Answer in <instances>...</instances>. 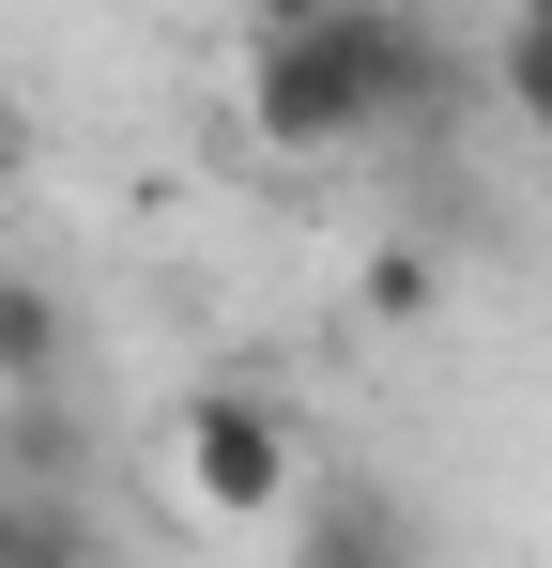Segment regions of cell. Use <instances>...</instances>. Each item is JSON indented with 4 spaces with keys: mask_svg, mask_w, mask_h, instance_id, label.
<instances>
[{
    "mask_svg": "<svg viewBox=\"0 0 552 568\" xmlns=\"http://www.w3.org/2000/svg\"><path fill=\"white\" fill-rule=\"evenodd\" d=\"M430 93H446V62H430V31H415L399 0L292 16V31L246 47V123H262V154H354L384 123H415Z\"/></svg>",
    "mask_w": 552,
    "mask_h": 568,
    "instance_id": "6da1fadb",
    "label": "cell"
},
{
    "mask_svg": "<svg viewBox=\"0 0 552 568\" xmlns=\"http://www.w3.org/2000/svg\"><path fill=\"white\" fill-rule=\"evenodd\" d=\"M170 462H184V507L200 523H276L307 491V446H292V399L276 384H200L184 430H170Z\"/></svg>",
    "mask_w": 552,
    "mask_h": 568,
    "instance_id": "7a4b0ae2",
    "label": "cell"
},
{
    "mask_svg": "<svg viewBox=\"0 0 552 568\" xmlns=\"http://www.w3.org/2000/svg\"><path fill=\"white\" fill-rule=\"evenodd\" d=\"M292 568H430V523L384 476H307L292 491Z\"/></svg>",
    "mask_w": 552,
    "mask_h": 568,
    "instance_id": "3957f363",
    "label": "cell"
},
{
    "mask_svg": "<svg viewBox=\"0 0 552 568\" xmlns=\"http://www.w3.org/2000/svg\"><path fill=\"white\" fill-rule=\"evenodd\" d=\"M47 384H78V307H62V277L0 262V399H47Z\"/></svg>",
    "mask_w": 552,
    "mask_h": 568,
    "instance_id": "277c9868",
    "label": "cell"
},
{
    "mask_svg": "<svg viewBox=\"0 0 552 568\" xmlns=\"http://www.w3.org/2000/svg\"><path fill=\"white\" fill-rule=\"evenodd\" d=\"M0 568H92V523L47 476H0Z\"/></svg>",
    "mask_w": 552,
    "mask_h": 568,
    "instance_id": "5b68a950",
    "label": "cell"
},
{
    "mask_svg": "<svg viewBox=\"0 0 552 568\" xmlns=\"http://www.w3.org/2000/svg\"><path fill=\"white\" fill-rule=\"evenodd\" d=\"M507 108L552 139V0H522V16H507Z\"/></svg>",
    "mask_w": 552,
    "mask_h": 568,
    "instance_id": "8992f818",
    "label": "cell"
},
{
    "mask_svg": "<svg viewBox=\"0 0 552 568\" xmlns=\"http://www.w3.org/2000/svg\"><path fill=\"white\" fill-rule=\"evenodd\" d=\"M368 307H384V323H415V307H430V262H415V246H384V262H368Z\"/></svg>",
    "mask_w": 552,
    "mask_h": 568,
    "instance_id": "52a82bcc",
    "label": "cell"
},
{
    "mask_svg": "<svg viewBox=\"0 0 552 568\" xmlns=\"http://www.w3.org/2000/svg\"><path fill=\"white\" fill-rule=\"evenodd\" d=\"M16 170H31V123H16V93H0V185H16Z\"/></svg>",
    "mask_w": 552,
    "mask_h": 568,
    "instance_id": "ba28073f",
    "label": "cell"
},
{
    "mask_svg": "<svg viewBox=\"0 0 552 568\" xmlns=\"http://www.w3.org/2000/svg\"><path fill=\"white\" fill-rule=\"evenodd\" d=\"M246 16H262V31H292V16H354V0H246Z\"/></svg>",
    "mask_w": 552,
    "mask_h": 568,
    "instance_id": "9c48e42d",
    "label": "cell"
}]
</instances>
